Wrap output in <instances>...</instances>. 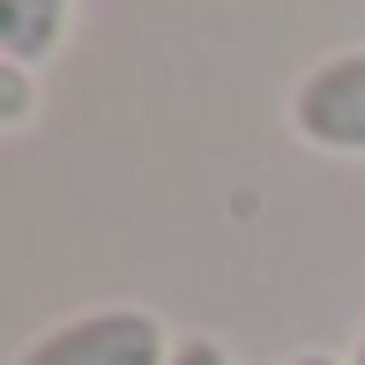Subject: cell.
<instances>
[{"label":"cell","instance_id":"cell-1","mask_svg":"<svg viewBox=\"0 0 365 365\" xmlns=\"http://www.w3.org/2000/svg\"><path fill=\"white\" fill-rule=\"evenodd\" d=\"M172 328L149 306H82L38 328L8 365H172Z\"/></svg>","mask_w":365,"mask_h":365},{"label":"cell","instance_id":"cell-2","mask_svg":"<svg viewBox=\"0 0 365 365\" xmlns=\"http://www.w3.org/2000/svg\"><path fill=\"white\" fill-rule=\"evenodd\" d=\"M284 120L321 157H365V45H343V53L313 60L291 82Z\"/></svg>","mask_w":365,"mask_h":365},{"label":"cell","instance_id":"cell-3","mask_svg":"<svg viewBox=\"0 0 365 365\" xmlns=\"http://www.w3.org/2000/svg\"><path fill=\"white\" fill-rule=\"evenodd\" d=\"M75 0H0V60L15 68H45L68 45Z\"/></svg>","mask_w":365,"mask_h":365},{"label":"cell","instance_id":"cell-4","mask_svg":"<svg viewBox=\"0 0 365 365\" xmlns=\"http://www.w3.org/2000/svg\"><path fill=\"white\" fill-rule=\"evenodd\" d=\"M30 120H38V68L0 60V135H23Z\"/></svg>","mask_w":365,"mask_h":365},{"label":"cell","instance_id":"cell-5","mask_svg":"<svg viewBox=\"0 0 365 365\" xmlns=\"http://www.w3.org/2000/svg\"><path fill=\"white\" fill-rule=\"evenodd\" d=\"M172 365H231V351L217 336H179L172 343Z\"/></svg>","mask_w":365,"mask_h":365},{"label":"cell","instance_id":"cell-6","mask_svg":"<svg viewBox=\"0 0 365 365\" xmlns=\"http://www.w3.org/2000/svg\"><path fill=\"white\" fill-rule=\"evenodd\" d=\"M284 365H343L336 351H298V358H284Z\"/></svg>","mask_w":365,"mask_h":365},{"label":"cell","instance_id":"cell-7","mask_svg":"<svg viewBox=\"0 0 365 365\" xmlns=\"http://www.w3.org/2000/svg\"><path fill=\"white\" fill-rule=\"evenodd\" d=\"M343 365H365V328H358V343H351V358H343Z\"/></svg>","mask_w":365,"mask_h":365}]
</instances>
